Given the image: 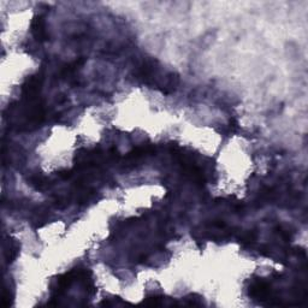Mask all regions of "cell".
I'll list each match as a JSON object with an SVG mask.
<instances>
[{
	"instance_id": "ba28073f",
	"label": "cell",
	"mask_w": 308,
	"mask_h": 308,
	"mask_svg": "<svg viewBox=\"0 0 308 308\" xmlns=\"http://www.w3.org/2000/svg\"><path fill=\"white\" fill-rule=\"evenodd\" d=\"M186 305H189V306H203V299H197V296L192 295L186 299Z\"/></svg>"
},
{
	"instance_id": "8992f818",
	"label": "cell",
	"mask_w": 308,
	"mask_h": 308,
	"mask_svg": "<svg viewBox=\"0 0 308 308\" xmlns=\"http://www.w3.org/2000/svg\"><path fill=\"white\" fill-rule=\"evenodd\" d=\"M143 304L147 306H163L164 305V298L163 296H149L143 300Z\"/></svg>"
},
{
	"instance_id": "52a82bcc",
	"label": "cell",
	"mask_w": 308,
	"mask_h": 308,
	"mask_svg": "<svg viewBox=\"0 0 308 308\" xmlns=\"http://www.w3.org/2000/svg\"><path fill=\"white\" fill-rule=\"evenodd\" d=\"M240 240H241V242H243V243H252L253 241L255 240V234L253 231L242 232L240 236Z\"/></svg>"
},
{
	"instance_id": "3957f363",
	"label": "cell",
	"mask_w": 308,
	"mask_h": 308,
	"mask_svg": "<svg viewBox=\"0 0 308 308\" xmlns=\"http://www.w3.org/2000/svg\"><path fill=\"white\" fill-rule=\"evenodd\" d=\"M42 79L41 76H30L25 80V82L22 86V93L29 102H35L40 91H41Z\"/></svg>"
},
{
	"instance_id": "5b68a950",
	"label": "cell",
	"mask_w": 308,
	"mask_h": 308,
	"mask_svg": "<svg viewBox=\"0 0 308 308\" xmlns=\"http://www.w3.org/2000/svg\"><path fill=\"white\" fill-rule=\"evenodd\" d=\"M19 253V244L15 240H7L4 246V255L6 263H12Z\"/></svg>"
},
{
	"instance_id": "277c9868",
	"label": "cell",
	"mask_w": 308,
	"mask_h": 308,
	"mask_svg": "<svg viewBox=\"0 0 308 308\" xmlns=\"http://www.w3.org/2000/svg\"><path fill=\"white\" fill-rule=\"evenodd\" d=\"M31 34L39 42H45L48 40V34L46 30V23L44 17L37 16L31 22Z\"/></svg>"
},
{
	"instance_id": "6da1fadb",
	"label": "cell",
	"mask_w": 308,
	"mask_h": 308,
	"mask_svg": "<svg viewBox=\"0 0 308 308\" xmlns=\"http://www.w3.org/2000/svg\"><path fill=\"white\" fill-rule=\"evenodd\" d=\"M136 76L151 87L170 94L176 91L180 85V76L172 71H165L155 59H145L137 65Z\"/></svg>"
},
{
	"instance_id": "7a4b0ae2",
	"label": "cell",
	"mask_w": 308,
	"mask_h": 308,
	"mask_svg": "<svg viewBox=\"0 0 308 308\" xmlns=\"http://www.w3.org/2000/svg\"><path fill=\"white\" fill-rule=\"evenodd\" d=\"M248 293L252 298L257 300L265 301L272 299V290L270 284L264 279H255L250 283L248 288Z\"/></svg>"
}]
</instances>
